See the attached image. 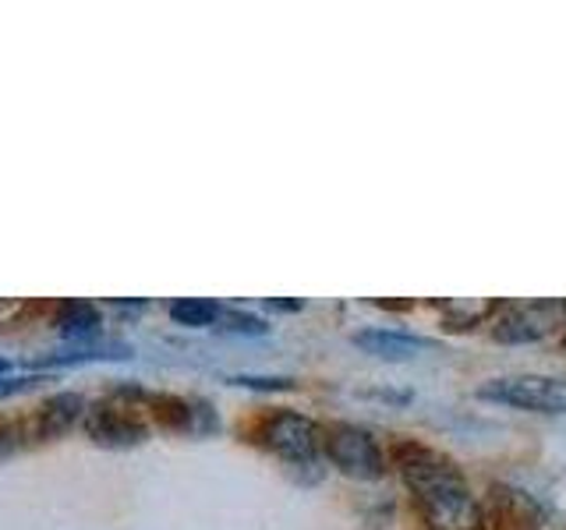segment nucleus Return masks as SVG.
I'll return each instance as SVG.
<instances>
[{"mask_svg": "<svg viewBox=\"0 0 566 530\" xmlns=\"http://www.w3.org/2000/svg\"><path fill=\"white\" fill-rule=\"evenodd\" d=\"M14 432H18V424H14V421H8V417H0V449H4L8 442L14 438Z\"/></svg>", "mask_w": 566, "mask_h": 530, "instance_id": "obj_15", "label": "nucleus"}, {"mask_svg": "<svg viewBox=\"0 0 566 530\" xmlns=\"http://www.w3.org/2000/svg\"><path fill=\"white\" fill-rule=\"evenodd\" d=\"M244 385H259V389H291V379H241Z\"/></svg>", "mask_w": 566, "mask_h": 530, "instance_id": "obj_14", "label": "nucleus"}, {"mask_svg": "<svg viewBox=\"0 0 566 530\" xmlns=\"http://www.w3.org/2000/svg\"><path fill=\"white\" fill-rule=\"evenodd\" d=\"M85 435L106 449H132L146 442V417L135 403H120L114 400H99L93 406H85Z\"/></svg>", "mask_w": 566, "mask_h": 530, "instance_id": "obj_5", "label": "nucleus"}, {"mask_svg": "<svg viewBox=\"0 0 566 530\" xmlns=\"http://www.w3.org/2000/svg\"><path fill=\"white\" fill-rule=\"evenodd\" d=\"M255 438L287 464H312L323 449V428L297 411H270L259 421Z\"/></svg>", "mask_w": 566, "mask_h": 530, "instance_id": "obj_4", "label": "nucleus"}, {"mask_svg": "<svg viewBox=\"0 0 566 530\" xmlns=\"http://www.w3.org/2000/svg\"><path fill=\"white\" fill-rule=\"evenodd\" d=\"M146 400V411L149 417L159 424V428H167V432H188L191 428V403L181 400V396H170V393H159V396H142Z\"/></svg>", "mask_w": 566, "mask_h": 530, "instance_id": "obj_10", "label": "nucleus"}, {"mask_svg": "<svg viewBox=\"0 0 566 530\" xmlns=\"http://www.w3.org/2000/svg\"><path fill=\"white\" fill-rule=\"evenodd\" d=\"M394 464L415 491L429 530H482V502L450 456L415 438L394 442Z\"/></svg>", "mask_w": 566, "mask_h": 530, "instance_id": "obj_1", "label": "nucleus"}, {"mask_svg": "<svg viewBox=\"0 0 566 530\" xmlns=\"http://www.w3.org/2000/svg\"><path fill=\"white\" fill-rule=\"evenodd\" d=\"M559 305H527V308H510L500 322L492 326V336L500 343H535L545 340L548 332L559 326Z\"/></svg>", "mask_w": 566, "mask_h": 530, "instance_id": "obj_7", "label": "nucleus"}, {"mask_svg": "<svg viewBox=\"0 0 566 530\" xmlns=\"http://www.w3.org/2000/svg\"><path fill=\"white\" fill-rule=\"evenodd\" d=\"M482 400H495L506 406H517L527 414H566V379L563 375H535V371H521V375L489 379L478 389Z\"/></svg>", "mask_w": 566, "mask_h": 530, "instance_id": "obj_2", "label": "nucleus"}, {"mask_svg": "<svg viewBox=\"0 0 566 530\" xmlns=\"http://www.w3.org/2000/svg\"><path fill=\"white\" fill-rule=\"evenodd\" d=\"M0 371H8V361L4 358H0Z\"/></svg>", "mask_w": 566, "mask_h": 530, "instance_id": "obj_16", "label": "nucleus"}, {"mask_svg": "<svg viewBox=\"0 0 566 530\" xmlns=\"http://www.w3.org/2000/svg\"><path fill=\"white\" fill-rule=\"evenodd\" d=\"M35 379H0V396H11V393H22V389H29Z\"/></svg>", "mask_w": 566, "mask_h": 530, "instance_id": "obj_13", "label": "nucleus"}, {"mask_svg": "<svg viewBox=\"0 0 566 530\" xmlns=\"http://www.w3.org/2000/svg\"><path fill=\"white\" fill-rule=\"evenodd\" d=\"M53 326L61 332H93L99 326V311L96 305H88V300H64L57 305V315H53Z\"/></svg>", "mask_w": 566, "mask_h": 530, "instance_id": "obj_12", "label": "nucleus"}, {"mask_svg": "<svg viewBox=\"0 0 566 530\" xmlns=\"http://www.w3.org/2000/svg\"><path fill=\"white\" fill-rule=\"evenodd\" d=\"M482 523L492 530H542L545 527V509L531 491L495 481L485 495L482 506Z\"/></svg>", "mask_w": 566, "mask_h": 530, "instance_id": "obj_6", "label": "nucleus"}, {"mask_svg": "<svg viewBox=\"0 0 566 530\" xmlns=\"http://www.w3.org/2000/svg\"><path fill=\"white\" fill-rule=\"evenodd\" d=\"M323 453L329 456V464L358 481H376L386 474V456L379 449V442L371 438V432L358 428V424L336 421L323 428Z\"/></svg>", "mask_w": 566, "mask_h": 530, "instance_id": "obj_3", "label": "nucleus"}, {"mask_svg": "<svg viewBox=\"0 0 566 530\" xmlns=\"http://www.w3.org/2000/svg\"><path fill=\"white\" fill-rule=\"evenodd\" d=\"M85 417V396L82 393H53L46 396L29 421L32 438H61L64 432L75 428V421Z\"/></svg>", "mask_w": 566, "mask_h": 530, "instance_id": "obj_8", "label": "nucleus"}, {"mask_svg": "<svg viewBox=\"0 0 566 530\" xmlns=\"http://www.w3.org/2000/svg\"><path fill=\"white\" fill-rule=\"evenodd\" d=\"M563 347H566V336H563Z\"/></svg>", "mask_w": 566, "mask_h": 530, "instance_id": "obj_17", "label": "nucleus"}, {"mask_svg": "<svg viewBox=\"0 0 566 530\" xmlns=\"http://www.w3.org/2000/svg\"><path fill=\"white\" fill-rule=\"evenodd\" d=\"M170 318L177 326L202 329V326H212L220 318V305L217 300H202V297H181L170 305Z\"/></svg>", "mask_w": 566, "mask_h": 530, "instance_id": "obj_11", "label": "nucleus"}, {"mask_svg": "<svg viewBox=\"0 0 566 530\" xmlns=\"http://www.w3.org/2000/svg\"><path fill=\"white\" fill-rule=\"evenodd\" d=\"M354 343H358L365 353H371V358H382V361H411L424 350H436V343L424 340V336L397 332V329H361L354 336Z\"/></svg>", "mask_w": 566, "mask_h": 530, "instance_id": "obj_9", "label": "nucleus"}]
</instances>
